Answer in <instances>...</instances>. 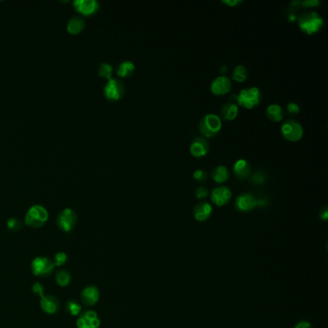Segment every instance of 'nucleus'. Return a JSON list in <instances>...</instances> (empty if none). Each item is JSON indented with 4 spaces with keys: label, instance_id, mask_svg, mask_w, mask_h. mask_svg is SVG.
Masks as SVG:
<instances>
[{
    "label": "nucleus",
    "instance_id": "1",
    "mask_svg": "<svg viewBox=\"0 0 328 328\" xmlns=\"http://www.w3.org/2000/svg\"><path fill=\"white\" fill-rule=\"evenodd\" d=\"M300 29L307 34H314L320 31L324 25L323 19L316 12H306L298 19Z\"/></svg>",
    "mask_w": 328,
    "mask_h": 328
},
{
    "label": "nucleus",
    "instance_id": "2",
    "mask_svg": "<svg viewBox=\"0 0 328 328\" xmlns=\"http://www.w3.org/2000/svg\"><path fill=\"white\" fill-rule=\"evenodd\" d=\"M48 219V212L47 210L41 205H33L29 208L28 212L25 216V224L33 227L39 228L41 227Z\"/></svg>",
    "mask_w": 328,
    "mask_h": 328
},
{
    "label": "nucleus",
    "instance_id": "3",
    "mask_svg": "<svg viewBox=\"0 0 328 328\" xmlns=\"http://www.w3.org/2000/svg\"><path fill=\"white\" fill-rule=\"evenodd\" d=\"M221 128V121L219 116L214 114L206 115L199 123L200 132L207 138L216 136Z\"/></svg>",
    "mask_w": 328,
    "mask_h": 328
},
{
    "label": "nucleus",
    "instance_id": "4",
    "mask_svg": "<svg viewBox=\"0 0 328 328\" xmlns=\"http://www.w3.org/2000/svg\"><path fill=\"white\" fill-rule=\"evenodd\" d=\"M237 101L241 106H244L247 109H252L260 103L261 93L256 87L242 90L237 96Z\"/></svg>",
    "mask_w": 328,
    "mask_h": 328
},
{
    "label": "nucleus",
    "instance_id": "5",
    "mask_svg": "<svg viewBox=\"0 0 328 328\" xmlns=\"http://www.w3.org/2000/svg\"><path fill=\"white\" fill-rule=\"evenodd\" d=\"M55 265L52 260L46 257H36L31 263V270L34 275L44 277L52 273Z\"/></svg>",
    "mask_w": 328,
    "mask_h": 328
},
{
    "label": "nucleus",
    "instance_id": "6",
    "mask_svg": "<svg viewBox=\"0 0 328 328\" xmlns=\"http://www.w3.org/2000/svg\"><path fill=\"white\" fill-rule=\"evenodd\" d=\"M77 214L71 208H66L60 212L57 217V225L60 230L70 232L77 223Z\"/></svg>",
    "mask_w": 328,
    "mask_h": 328
},
{
    "label": "nucleus",
    "instance_id": "7",
    "mask_svg": "<svg viewBox=\"0 0 328 328\" xmlns=\"http://www.w3.org/2000/svg\"><path fill=\"white\" fill-rule=\"evenodd\" d=\"M124 92L125 88L123 83L120 80L115 78L109 79L104 88L105 96L112 101H116L119 98H121L122 96L124 95Z\"/></svg>",
    "mask_w": 328,
    "mask_h": 328
},
{
    "label": "nucleus",
    "instance_id": "8",
    "mask_svg": "<svg viewBox=\"0 0 328 328\" xmlns=\"http://www.w3.org/2000/svg\"><path fill=\"white\" fill-rule=\"evenodd\" d=\"M282 135L284 138L291 142L299 141L303 135V130L301 125L294 120L286 121L281 127Z\"/></svg>",
    "mask_w": 328,
    "mask_h": 328
},
{
    "label": "nucleus",
    "instance_id": "9",
    "mask_svg": "<svg viewBox=\"0 0 328 328\" xmlns=\"http://www.w3.org/2000/svg\"><path fill=\"white\" fill-rule=\"evenodd\" d=\"M77 328H99L100 320L95 311H86L79 315L76 321Z\"/></svg>",
    "mask_w": 328,
    "mask_h": 328
},
{
    "label": "nucleus",
    "instance_id": "10",
    "mask_svg": "<svg viewBox=\"0 0 328 328\" xmlns=\"http://www.w3.org/2000/svg\"><path fill=\"white\" fill-rule=\"evenodd\" d=\"M257 206V198L251 193H243L235 201V207L240 212H250Z\"/></svg>",
    "mask_w": 328,
    "mask_h": 328
},
{
    "label": "nucleus",
    "instance_id": "11",
    "mask_svg": "<svg viewBox=\"0 0 328 328\" xmlns=\"http://www.w3.org/2000/svg\"><path fill=\"white\" fill-rule=\"evenodd\" d=\"M39 305L42 311L49 315L57 313L60 308V302L57 299V297L50 294L48 295L42 294L41 296H39Z\"/></svg>",
    "mask_w": 328,
    "mask_h": 328
},
{
    "label": "nucleus",
    "instance_id": "12",
    "mask_svg": "<svg viewBox=\"0 0 328 328\" xmlns=\"http://www.w3.org/2000/svg\"><path fill=\"white\" fill-rule=\"evenodd\" d=\"M80 299L86 306H94L99 300V290L97 287L92 285L86 287L80 294Z\"/></svg>",
    "mask_w": 328,
    "mask_h": 328
},
{
    "label": "nucleus",
    "instance_id": "13",
    "mask_svg": "<svg viewBox=\"0 0 328 328\" xmlns=\"http://www.w3.org/2000/svg\"><path fill=\"white\" fill-rule=\"evenodd\" d=\"M232 193L227 187H218L213 190L211 199L217 206H224L231 199Z\"/></svg>",
    "mask_w": 328,
    "mask_h": 328
},
{
    "label": "nucleus",
    "instance_id": "14",
    "mask_svg": "<svg viewBox=\"0 0 328 328\" xmlns=\"http://www.w3.org/2000/svg\"><path fill=\"white\" fill-rule=\"evenodd\" d=\"M73 5L79 13L86 16L95 14L99 8V3L96 0H75Z\"/></svg>",
    "mask_w": 328,
    "mask_h": 328
},
{
    "label": "nucleus",
    "instance_id": "15",
    "mask_svg": "<svg viewBox=\"0 0 328 328\" xmlns=\"http://www.w3.org/2000/svg\"><path fill=\"white\" fill-rule=\"evenodd\" d=\"M230 89H231V81L225 76L217 77L211 85L212 93L217 96H221L228 93Z\"/></svg>",
    "mask_w": 328,
    "mask_h": 328
},
{
    "label": "nucleus",
    "instance_id": "16",
    "mask_svg": "<svg viewBox=\"0 0 328 328\" xmlns=\"http://www.w3.org/2000/svg\"><path fill=\"white\" fill-rule=\"evenodd\" d=\"M208 150H209V144L203 138H195L190 146L191 154L194 157L205 156Z\"/></svg>",
    "mask_w": 328,
    "mask_h": 328
},
{
    "label": "nucleus",
    "instance_id": "17",
    "mask_svg": "<svg viewBox=\"0 0 328 328\" xmlns=\"http://www.w3.org/2000/svg\"><path fill=\"white\" fill-rule=\"evenodd\" d=\"M213 208L208 202L198 203L193 209V217L197 221H205L212 215Z\"/></svg>",
    "mask_w": 328,
    "mask_h": 328
},
{
    "label": "nucleus",
    "instance_id": "18",
    "mask_svg": "<svg viewBox=\"0 0 328 328\" xmlns=\"http://www.w3.org/2000/svg\"><path fill=\"white\" fill-rule=\"evenodd\" d=\"M234 173L239 179H247L251 173V165L244 159L238 160L234 165Z\"/></svg>",
    "mask_w": 328,
    "mask_h": 328
},
{
    "label": "nucleus",
    "instance_id": "19",
    "mask_svg": "<svg viewBox=\"0 0 328 328\" xmlns=\"http://www.w3.org/2000/svg\"><path fill=\"white\" fill-rule=\"evenodd\" d=\"M68 31L71 34H78L85 28V21L82 18L75 16L73 17L68 22Z\"/></svg>",
    "mask_w": 328,
    "mask_h": 328
},
{
    "label": "nucleus",
    "instance_id": "20",
    "mask_svg": "<svg viewBox=\"0 0 328 328\" xmlns=\"http://www.w3.org/2000/svg\"><path fill=\"white\" fill-rule=\"evenodd\" d=\"M220 115L226 120H233L238 115V106L234 103H227L220 110Z\"/></svg>",
    "mask_w": 328,
    "mask_h": 328
},
{
    "label": "nucleus",
    "instance_id": "21",
    "mask_svg": "<svg viewBox=\"0 0 328 328\" xmlns=\"http://www.w3.org/2000/svg\"><path fill=\"white\" fill-rule=\"evenodd\" d=\"M135 71V65L131 61H124L120 63L116 69V73L120 77H129Z\"/></svg>",
    "mask_w": 328,
    "mask_h": 328
},
{
    "label": "nucleus",
    "instance_id": "22",
    "mask_svg": "<svg viewBox=\"0 0 328 328\" xmlns=\"http://www.w3.org/2000/svg\"><path fill=\"white\" fill-rule=\"evenodd\" d=\"M267 116L272 121H280L283 118V110L277 104H271L267 109Z\"/></svg>",
    "mask_w": 328,
    "mask_h": 328
},
{
    "label": "nucleus",
    "instance_id": "23",
    "mask_svg": "<svg viewBox=\"0 0 328 328\" xmlns=\"http://www.w3.org/2000/svg\"><path fill=\"white\" fill-rule=\"evenodd\" d=\"M229 173L224 166H219L213 171L212 177L217 183L225 182L228 179Z\"/></svg>",
    "mask_w": 328,
    "mask_h": 328
},
{
    "label": "nucleus",
    "instance_id": "24",
    "mask_svg": "<svg viewBox=\"0 0 328 328\" xmlns=\"http://www.w3.org/2000/svg\"><path fill=\"white\" fill-rule=\"evenodd\" d=\"M55 279H56V282H57V284L59 286H61V287H67L71 283L72 276H71V274H70V272L68 270H59L56 273Z\"/></svg>",
    "mask_w": 328,
    "mask_h": 328
},
{
    "label": "nucleus",
    "instance_id": "25",
    "mask_svg": "<svg viewBox=\"0 0 328 328\" xmlns=\"http://www.w3.org/2000/svg\"><path fill=\"white\" fill-rule=\"evenodd\" d=\"M66 309L68 313L72 316H79L82 311V306L76 300H69L66 304Z\"/></svg>",
    "mask_w": 328,
    "mask_h": 328
},
{
    "label": "nucleus",
    "instance_id": "26",
    "mask_svg": "<svg viewBox=\"0 0 328 328\" xmlns=\"http://www.w3.org/2000/svg\"><path fill=\"white\" fill-rule=\"evenodd\" d=\"M248 77L247 69L243 66H238L233 72V79L238 82H244Z\"/></svg>",
    "mask_w": 328,
    "mask_h": 328
},
{
    "label": "nucleus",
    "instance_id": "27",
    "mask_svg": "<svg viewBox=\"0 0 328 328\" xmlns=\"http://www.w3.org/2000/svg\"><path fill=\"white\" fill-rule=\"evenodd\" d=\"M98 74H99V76L109 80L112 78V74H113L112 66L110 64H107V63H102L98 68Z\"/></svg>",
    "mask_w": 328,
    "mask_h": 328
},
{
    "label": "nucleus",
    "instance_id": "28",
    "mask_svg": "<svg viewBox=\"0 0 328 328\" xmlns=\"http://www.w3.org/2000/svg\"><path fill=\"white\" fill-rule=\"evenodd\" d=\"M21 226H22V224L19 221V219L11 218V219H8V221H7V227H8V229H10L13 232H17V231L20 230Z\"/></svg>",
    "mask_w": 328,
    "mask_h": 328
},
{
    "label": "nucleus",
    "instance_id": "29",
    "mask_svg": "<svg viewBox=\"0 0 328 328\" xmlns=\"http://www.w3.org/2000/svg\"><path fill=\"white\" fill-rule=\"evenodd\" d=\"M68 260V256L64 252H58L54 255V259H53V263L55 266L57 267H61L63 266Z\"/></svg>",
    "mask_w": 328,
    "mask_h": 328
},
{
    "label": "nucleus",
    "instance_id": "30",
    "mask_svg": "<svg viewBox=\"0 0 328 328\" xmlns=\"http://www.w3.org/2000/svg\"><path fill=\"white\" fill-rule=\"evenodd\" d=\"M251 181L257 185H262L266 181V176L262 172H257L251 177Z\"/></svg>",
    "mask_w": 328,
    "mask_h": 328
},
{
    "label": "nucleus",
    "instance_id": "31",
    "mask_svg": "<svg viewBox=\"0 0 328 328\" xmlns=\"http://www.w3.org/2000/svg\"><path fill=\"white\" fill-rule=\"evenodd\" d=\"M193 177L198 182H203L207 179V174L202 170H197L193 173Z\"/></svg>",
    "mask_w": 328,
    "mask_h": 328
},
{
    "label": "nucleus",
    "instance_id": "32",
    "mask_svg": "<svg viewBox=\"0 0 328 328\" xmlns=\"http://www.w3.org/2000/svg\"><path fill=\"white\" fill-rule=\"evenodd\" d=\"M208 195V190L205 187H198L195 190V196L198 199H203Z\"/></svg>",
    "mask_w": 328,
    "mask_h": 328
},
{
    "label": "nucleus",
    "instance_id": "33",
    "mask_svg": "<svg viewBox=\"0 0 328 328\" xmlns=\"http://www.w3.org/2000/svg\"><path fill=\"white\" fill-rule=\"evenodd\" d=\"M32 291H33L34 293L38 294L39 296H41V295L43 294V287H42V285H41L40 283L37 282V283H35V284L33 285V287H32Z\"/></svg>",
    "mask_w": 328,
    "mask_h": 328
},
{
    "label": "nucleus",
    "instance_id": "34",
    "mask_svg": "<svg viewBox=\"0 0 328 328\" xmlns=\"http://www.w3.org/2000/svg\"><path fill=\"white\" fill-rule=\"evenodd\" d=\"M287 110H288V113L291 114V115H295V114H298L299 113V106L295 103H289L288 106H287Z\"/></svg>",
    "mask_w": 328,
    "mask_h": 328
},
{
    "label": "nucleus",
    "instance_id": "35",
    "mask_svg": "<svg viewBox=\"0 0 328 328\" xmlns=\"http://www.w3.org/2000/svg\"><path fill=\"white\" fill-rule=\"evenodd\" d=\"M294 328H313V327H312V325H311L309 322H307V321H300V322H298V323L295 325Z\"/></svg>",
    "mask_w": 328,
    "mask_h": 328
},
{
    "label": "nucleus",
    "instance_id": "36",
    "mask_svg": "<svg viewBox=\"0 0 328 328\" xmlns=\"http://www.w3.org/2000/svg\"><path fill=\"white\" fill-rule=\"evenodd\" d=\"M301 5L305 6V7H315V6H318L320 4V2L318 0H307V1H303L300 3Z\"/></svg>",
    "mask_w": 328,
    "mask_h": 328
},
{
    "label": "nucleus",
    "instance_id": "37",
    "mask_svg": "<svg viewBox=\"0 0 328 328\" xmlns=\"http://www.w3.org/2000/svg\"><path fill=\"white\" fill-rule=\"evenodd\" d=\"M242 1L240 0H223V3L229 5V6H236L238 4H240Z\"/></svg>",
    "mask_w": 328,
    "mask_h": 328
},
{
    "label": "nucleus",
    "instance_id": "38",
    "mask_svg": "<svg viewBox=\"0 0 328 328\" xmlns=\"http://www.w3.org/2000/svg\"><path fill=\"white\" fill-rule=\"evenodd\" d=\"M320 217H321V219H324V220H327L328 218V208L327 207H325L324 208V211L323 212H321V215H320Z\"/></svg>",
    "mask_w": 328,
    "mask_h": 328
},
{
    "label": "nucleus",
    "instance_id": "39",
    "mask_svg": "<svg viewBox=\"0 0 328 328\" xmlns=\"http://www.w3.org/2000/svg\"><path fill=\"white\" fill-rule=\"evenodd\" d=\"M295 19H296V17H295V15H293V14L290 15V17H289V20H290V21H294Z\"/></svg>",
    "mask_w": 328,
    "mask_h": 328
}]
</instances>
